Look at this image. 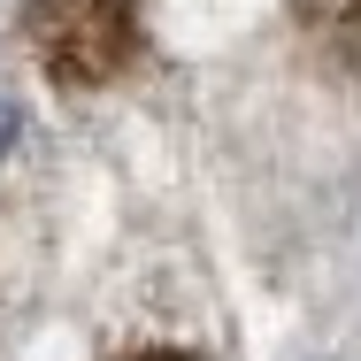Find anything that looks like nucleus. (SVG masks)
<instances>
[{
    "label": "nucleus",
    "instance_id": "nucleus-3",
    "mask_svg": "<svg viewBox=\"0 0 361 361\" xmlns=\"http://www.w3.org/2000/svg\"><path fill=\"white\" fill-rule=\"evenodd\" d=\"M123 361H200V354H185V346H139V354H123Z\"/></svg>",
    "mask_w": 361,
    "mask_h": 361
},
{
    "label": "nucleus",
    "instance_id": "nucleus-4",
    "mask_svg": "<svg viewBox=\"0 0 361 361\" xmlns=\"http://www.w3.org/2000/svg\"><path fill=\"white\" fill-rule=\"evenodd\" d=\"M354 8H361V0H354Z\"/></svg>",
    "mask_w": 361,
    "mask_h": 361
},
{
    "label": "nucleus",
    "instance_id": "nucleus-2",
    "mask_svg": "<svg viewBox=\"0 0 361 361\" xmlns=\"http://www.w3.org/2000/svg\"><path fill=\"white\" fill-rule=\"evenodd\" d=\"M16 139H23V108H16L8 92H0V161L16 154Z\"/></svg>",
    "mask_w": 361,
    "mask_h": 361
},
{
    "label": "nucleus",
    "instance_id": "nucleus-1",
    "mask_svg": "<svg viewBox=\"0 0 361 361\" xmlns=\"http://www.w3.org/2000/svg\"><path fill=\"white\" fill-rule=\"evenodd\" d=\"M23 31L39 70L62 92H92L131 70L139 54V0H23Z\"/></svg>",
    "mask_w": 361,
    "mask_h": 361
}]
</instances>
